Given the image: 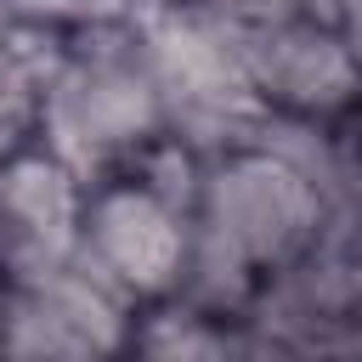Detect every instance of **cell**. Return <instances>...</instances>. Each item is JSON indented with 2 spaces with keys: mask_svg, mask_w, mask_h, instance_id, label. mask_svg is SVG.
Returning <instances> with one entry per match:
<instances>
[{
  "mask_svg": "<svg viewBox=\"0 0 362 362\" xmlns=\"http://www.w3.org/2000/svg\"><path fill=\"white\" fill-rule=\"evenodd\" d=\"M328 181L305 153L249 136L204 153L192 198V283L187 300L255 311L300 260L328 243Z\"/></svg>",
  "mask_w": 362,
  "mask_h": 362,
  "instance_id": "obj_1",
  "label": "cell"
},
{
  "mask_svg": "<svg viewBox=\"0 0 362 362\" xmlns=\"http://www.w3.org/2000/svg\"><path fill=\"white\" fill-rule=\"evenodd\" d=\"M198 164L192 141L170 136L130 158L124 170H107L85 192V243L79 266L113 288L130 311L164 305L187 294L192 283V198H198Z\"/></svg>",
  "mask_w": 362,
  "mask_h": 362,
  "instance_id": "obj_2",
  "label": "cell"
},
{
  "mask_svg": "<svg viewBox=\"0 0 362 362\" xmlns=\"http://www.w3.org/2000/svg\"><path fill=\"white\" fill-rule=\"evenodd\" d=\"M170 136H175L170 96H164L147 34L119 23L62 34V51L45 85V124H40V141L62 164L96 181Z\"/></svg>",
  "mask_w": 362,
  "mask_h": 362,
  "instance_id": "obj_3",
  "label": "cell"
},
{
  "mask_svg": "<svg viewBox=\"0 0 362 362\" xmlns=\"http://www.w3.org/2000/svg\"><path fill=\"white\" fill-rule=\"evenodd\" d=\"M226 34L238 45L243 79L255 102L266 107V119L317 130V124H345L362 113V57L311 0L260 23H238Z\"/></svg>",
  "mask_w": 362,
  "mask_h": 362,
  "instance_id": "obj_4",
  "label": "cell"
},
{
  "mask_svg": "<svg viewBox=\"0 0 362 362\" xmlns=\"http://www.w3.org/2000/svg\"><path fill=\"white\" fill-rule=\"evenodd\" d=\"M136 311L85 266L0 283V362H130Z\"/></svg>",
  "mask_w": 362,
  "mask_h": 362,
  "instance_id": "obj_5",
  "label": "cell"
},
{
  "mask_svg": "<svg viewBox=\"0 0 362 362\" xmlns=\"http://www.w3.org/2000/svg\"><path fill=\"white\" fill-rule=\"evenodd\" d=\"M90 181L45 141L0 164V283L79 266Z\"/></svg>",
  "mask_w": 362,
  "mask_h": 362,
  "instance_id": "obj_6",
  "label": "cell"
},
{
  "mask_svg": "<svg viewBox=\"0 0 362 362\" xmlns=\"http://www.w3.org/2000/svg\"><path fill=\"white\" fill-rule=\"evenodd\" d=\"M130 362H288L249 311H221L204 300H164L136 311Z\"/></svg>",
  "mask_w": 362,
  "mask_h": 362,
  "instance_id": "obj_7",
  "label": "cell"
},
{
  "mask_svg": "<svg viewBox=\"0 0 362 362\" xmlns=\"http://www.w3.org/2000/svg\"><path fill=\"white\" fill-rule=\"evenodd\" d=\"M57 51H62V34L23 28V23L0 28V164L40 141Z\"/></svg>",
  "mask_w": 362,
  "mask_h": 362,
  "instance_id": "obj_8",
  "label": "cell"
},
{
  "mask_svg": "<svg viewBox=\"0 0 362 362\" xmlns=\"http://www.w3.org/2000/svg\"><path fill=\"white\" fill-rule=\"evenodd\" d=\"M181 6H192V11H204V17H215V23H226V28H238V23H260V17L294 11V6H305V0H181Z\"/></svg>",
  "mask_w": 362,
  "mask_h": 362,
  "instance_id": "obj_9",
  "label": "cell"
},
{
  "mask_svg": "<svg viewBox=\"0 0 362 362\" xmlns=\"http://www.w3.org/2000/svg\"><path fill=\"white\" fill-rule=\"evenodd\" d=\"M311 6H317V11L351 40V51L362 57V0H311Z\"/></svg>",
  "mask_w": 362,
  "mask_h": 362,
  "instance_id": "obj_10",
  "label": "cell"
},
{
  "mask_svg": "<svg viewBox=\"0 0 362 362\" xmlns=\"http://www.w3.org/2000/svg\"><path fill=\"white\" fill-rule=\"evenodd\" d=\"M351 181H356V192H362V141H356V158H351Z\"/></svg>",
  "mask_w": 362,
  "mask_h": 362,
  "instance_id": "obj_11",
  "label": "cell"
}]
</instances>
